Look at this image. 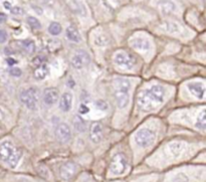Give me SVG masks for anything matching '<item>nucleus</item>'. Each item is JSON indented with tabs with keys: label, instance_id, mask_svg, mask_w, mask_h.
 <instances>
[{
	"label": "nucleus",
	"instance_id": "37",
	"mask_svg": "<svg viewBox=\"0 0 206 182\" xmlns=\"http://www.w3.org/2000/svg\"><path fill=\"white\" fill-rule=\"evenodd\" d=\"M6 18H7L6 14H5V13H2V12H0V23L5 22V21H6Z\"/></svg>",
	"mask_w": 206,
	"mask_h": 182
},
{
	"label": "nucleus",
	"instance_id": "12",
	"mask_svg": "<svg viewBox=\"0 0 206 182\" xmlns=\"http://www.w3.org/2000/svg\"><path fill=\"white\" fill-rule=\"evenodd\" d=\"M76 171V166L72 162H66L61 167V176L64 180L71 179Z\"/></svg>",
	"mask_w": 206,
	"mask_h": 182
},
{
	"label": "nucleus",
	"instance_id": "8",
	"mask_svg": "<svg viewBox=\"0 0 206 182\" xmlns=\"http://www.w3.org/2000/svg\"><path fill=\"white\" fill-rule=\"evenodd\" d=\"M127 160L123 154H116L110 164V170L115 175H121L127 169Z\"/></svg>",
	"mask_w": 206,
	"mask_h": 182
},
{
	"label": "nucleus",
	"instance_id": "28",
	"mask_svg": "<svg viewBox=\"0 0 206 182\" xmlns=\"http://www.w3.org/2000/svg\"><path fill=\"white\" fill-rule=\"evenodd\" d=\"M170 148L173 154H179L182 151V145L180 143H174L170 146Z\"/></svg>",
	"mask_w": 206,
	"mask_h": 182
},
{
	"label": "nucleus",
	"instance_id": "26",
	"mask_svg": "<svg viewBox=\"0 0 206 182\" xmlns=\"http://www.w3.org/2000/svg\"><path fill=\"white\" fill-rule=\"evenodd\" d=\"M165 30L171 33H176V32H179V27L177 24H175L173 22H166Z\"/></svg>",
	"mask_w": 206,
	"mask_h": 182
},
{
	"label": "nucleus",
	"instance_id": "18",
	"mask_svg": "<svg viewBox=\"0 0 206 182\" xmlns=\"http://www.w3.org/2000/svg\"><path fill=\"white\" fill-rule=\"evenodd\" d=\"M48 74L49 67L46 63H42V65L36 66V69L34 70V78L36 80H44Z\"/></svg>",
	"mask_w": 206,
	"mask_h": 182
},
{
	"label": "nucleus",
	"instance_id": "24",
	"mask_svg": "<svg viewBox=\"0 0 206 182\" xmlns=\"http://www.w3.org/2000/svg\"><path fill=\"white\" fill-rule=\"evenodd\" d=\"M62 25L58 22H51L50 25L48 26V31L50 34L53 35H57L62 32Z\"/></svg>",
	"mask_w": 206,
	"mask_h": 182
},
{
	"label": "nucleus",
	"instance_id": "5",
	"mask_svg": "<svg viewBox=\"0 0 206 182\" xmlns=\"http://www.w3.org/2000/svg\"><path fill=\"white\" fill-rule=\"evenodd\" d=\"M114 62L118 66L122 67V69L132 70L136 65V60L130 53L125 52H119L115 54Z\"/></svg>",
	"mask_w": 206,
	"mask_h": 182
},
{
	"label": "nucleus",
	"instance_id": "22",
	"mask_svg": "<svg viewBox=\"0 0 206 182\" xmlns=\"http://www.w3.org/2000/svg\"><path fill=\"white\" fill-rule=\"evenodd\" d=\"M72 123H74V127L76 131H79V132H84V131L85 130V121L81 119V117L80 116H75L74 118V121H72Z\"/></svg>",
	"mask_w": 206,
	"mask_h": 182
},
{
	"label": "nucleus",
	"instance_id": "20",
	"mask_svg": "<svg viewBox=\"0 0 206 182\" xmlns=\"http://www.w3.org/2000/svg\"><path fill=\"white\" fill-rule=\"evenodd\" d=\"M19 44L21 45V48L24 50H26V52L28 53H33L35 52V43H34L33 40H30V39L21 40L19 41Z\"/></svg>",
	"mask_w": 206,
	"mask_h": 182
},
{
	"label": "nucleus",
	"instance_id": "34",
	"mask_svg": "<svg viewBox=\"0 0 206 182\" xmlns=\"http://www.w3.org/2000/svg\"><path fill=\"white\" fill-rule=\"evenodd\" d=\"M89 111V107H87V106H85V105L81 104V105L80 106V108H79V112H80V114H87Z\"/></svg>",
	"mask_w": 206,
	"mask_h": 182
},
{
	"label": "nucleus",
	"instance_id": "14",
	"mask_svg": "<svg viewBox=\"0 0 206 182\" xmlns=\"http://www.w3.org/2000/svg\"><path fill=\"white\" fill-rule=\"evenodd\" d=\"M58 100V92L53 88H48L44 91L43 102L48 106L54 105Z\"/></svg>",
	"mask_w": 206,
	"mask_h": 182
},
{
	"label": "nucleus",
	"instance_id": "17",
	"mask_svg": "<svg viewBox=\"0 0 206 182\" xmlns=\"http://www.w3.org/2000/svg\"><path fill=\"white\" fill-rule=\"evenodd\" d=\"M72 105V95L71 93H64L62 94L61 102H59V108L63 112H68L71 109Z\"/></svg>",
	"mask_w": 206,
	"mask_h": 182
},
{
	"label": "nucleus",
	"instance_id": "23",
	"mask_svg": "<svg viewBox=\"0 0 206 182\" xmlns=\"http://www.w3.org/2000/svg\"><path fill=\"white\" fill-rule=\"evenodd\" d=\"M206 120H205V110L203 109L202 111L199 113L198 117H197V123H196V127L200 130H204L205 129V124H206Z\"/></svg>",
	"mask_w": 206,
	"mask_h": 182
},
{
	"label": "nucleus",
	"instance_id": "29",
	"mask_svg": "<svg viewBox=\"0 0 206 182\" xmlns=\"http://www.w3.org/2000/svg\"><path fill=\"white\" fill-rule=\"evenodd\" d=\"M96 107L97 109L98 110H102V111H106L107 109H108V105L105 101H102V100H98L96 102Z\"/></svg>",
	"mask_w": 206,
	"mask_h": 182
},
{
	"label": "nucleus",
	"instance_id": "35",
	"mask_svg": "<svg viewBox=\"0 0 206 182\" xmlns=\"http://www.w3.org/2000/svg\"><path fill=\"white\" fill-rule=\"evenodd\" d=\"M37 3L39 4H43V5H51V4L53 3L54 0H35Z\"/></svg>",
	"mask_w": 206,
	"mask_h": 182
},
{
	"label": "nucleus",
	"instance_id": "19",
	"mask_svg": "<svg viewBox=\"0 0 206 182\" xmlns=\"http://www.w3.org/2000/svg\"><path fill=\"white\" fill-rule=\"evenodd\" d=\"M66 37L71 41H74V42H80L81 40L79 30L75 26H72V25H71V26H68L66 28Z\"/></svg>",
	"mask_w": 206,
	"mask_h": 182
},
{
	"label": "nucleus",
	"instance_id": "16",
	"mask_svg": "<svg viewBox=\"0 0 206 182\" xmlns=\"http://www.w3.org/2000/svg\"><path fill=\"white\" fill-rule=\"evenodd\" d=\"M158 8L160 9V11L163 14L169 15L175 11L176 6L174 2H172L171 0H160L158 2Z\"/></svg>",
	"mask_w": 206,
	"mask_h": 182
},
{
	"label": "nucleus",
	"instance_id": "33",
	"mask_svg": "<svg viewBox=\"0 0 206 182\" xmlns=\"http://www.w3.org/2000/svg\"><path fill=\"white\" fill-rule=\"evenodd\" d=\"M7 39V33L3 30V29L0 28V43H3L5 42Z\"/></svg>",
	"mask_w": 206,
	"mask_h": 182
},
{
	"label": "nucleus",
	"instance_id": "4",
	"mask_svg": "<svg viewBox=\"0 0 206 182\" xmlns=\"http://www.w3.org/2000/svg\"><path fill=\"white\" fill-rule=\"evenodd\" d=\"M156 135L154 133V131L147 129V128H143L139 131H137L135 134V142L138 144L140 147H149L151 146L152 144L155 141Z\"/></svg>",
	"mask_w": 206,
	"mask_h": 182
},
{
	"label": "nucleus",
	"instance_id": "31",
	"mask_svg": "<svg viewBox=\"0 0 206 182\" xmlns=\"http://www.w3.org/2000/svg\"><path fill=\"white\" fill-rule=\"evenodd\" d=\"M9 74H10L11 75H13V77H20L21 74H22V71H21V70L18 69V67L12 66L11 69L9 70Z\"/></svg>",
	"mask_w": 206,
	"mask_h": 182
},
{
	"label": "nucleus",
	"instance_id": "9",
	"mask_svg": "<svg viewBox=\"0 0 206 182\" xmlns=\"http://www.w3.org/2000/svg\"><path fill=\"white\" fill-rule=\"evenodd\" d=\"M55 137L61 143H66L71 140V129L66 124L62 123L57 126L55 129Z\"/></svg>",
	"mask_w": 206,
	"mask_h": 182
},
{
	"label": "nucleus",
	"instance_id": "32",
	"mask_svg": "<svg viewBox=\"0 0 206 182\" xmlns=\"http://www.w3.org/2000/svg\"><path fill=\"white\" fill-rule=\"evenodd\" d=\"M95 41H96V44H97V45H106L107 43H108V40H107L105 37L102 36V35L98 36Z\"/></svg>",
	"mask_w": 206,
	"mask_h": 182
},
{
	"label": "nucleus",
	"instance_id": "11",
	"mask_svg": "<svg viewBox=\"0 0 206 182\" xmlns=\"http://www.w3.org/2000/svg\"><path fill=\"white\" fill-rule=\"evenodd\" d=\"M89 138L94 143H100L103 139V126L98 122H95L91 125Z\"/></svg>",
	"mask_w": 206,
	"mask_h": 182
},
{
	"label": "nucleus",
	"instance_id": "2",
	"mask_svg": "<svg viewBox=\"0 0 206 182\" xmlns=\"http://www.w3.org/2000/svg\"><path fill=\"white\" fill-rule=\"evenodd\" d=\"M130 90L131 83L129 80L124 78H118L114 82V95L120 109L126 108L130 102Z\"/></svg>",
	"mask_w": 206,
	"mask_h": 182
},
{
	"label": "nucleus",
	"instance_id": "13",
	"mask_svg": "<svg viewBox=\"0 0 206 182\" xmlns=\"http://www.w3.org/2000/svg\"><path fill=\"white\" fill-rule=\"evenodd\" d=\"M68 7H70V9L76 15H80V16L87 15V8H85V6L80 1H79V0H70V1H68Z\"/></svg>",
	"mask_w": 206,
	"mask_h": 182
},
{
	"label": "nucleus",
	"instance_id": "3",
	"mask_svg": "<svg viewBox=\"0 0 206 182\" xmlns=\"http://www.w3.org/2000/svg\"><path fill=\"white\" fill-rule=\"evenodd\" d=\"M22 157V153L9 141L0 144V160L5 162L11 168H15L19 160Z\"/></svg>",
	"mask_w": 206,
	"mask_h": 182
},
{
	"label": "nucleus",
	"instance_id": "36",
	"mask_svg": "<svg viewBox=\"0 0 206 182\" xmlns=\"http://www.w3.org/2000/svg\"><path fill=\"white\" fill-rule=\"evenodd\" d=\"M6 62H7V65L9 66H13L15 63L17 62L14 58H12V57H8V58H6Z\"/></svg>",
	"mask_w": 206,
	"mask_h": 182
},
{
	"label": "nucleus",
	"instance_id": "30",
	"mask_svg": "<svg viewBox=\"0 0 206 182\" xmlns=\"http://www.w3.org/2000/svg\"><path fill=\"white\" fill-rule=\"evenodd\" d=\"M10 11H11V13L14 15H23L24 14V10L19 6H15V7L10 8Z\"/></svg>",
	"mask_w": 206,
	"mask_h": 182
},
{
	"label": "nucleus",
	"instance_id": "10",
	"mask_svg": "<svg viewBox=\"0 0 206 182\" xmlns=\"http://www.w3.org/2000/svg\"><path fill=\"white\" fill-rule=\"evenodd\" d=\"M188 90L191 94L198 99H203L205 94V84L200 82H192L187 84Z\"/></svg>",
	"mask_w": 206,
	"mask_h": 182
},
{
	"label": "nucleus",
	"instance_id": "15",
	"mask_svg": "<svg viewBox=\"0 0 206 182\" xmlns=\"http://www.w3.org/2000/svg\"><path fill=\"white\" fill-rule=\"evenodd\" d=\"M131 45L139 52H147L150 48V41L142 37H136L131 41Z\"/></svg>",
	"mask_w": 206,
	"mask_h": 182
},
{
	"label": "nucleus",
	"instance_id": "1",
	"mask_svg": "<svg viewBox=\"0 0 206 182\" xmlns=\"http://www.w3.org/2000/svg\"><path fill=\"white\" fill-rule=\"evenodd\" d=\"M165 89L161 84H153L151 88L140 93L137 99V104L141 110L145 112H150L156 110L159 106L164 103Z\"/></svg>",
	"mask_w": 206,
	"mask_h": 182
},
{
	"label": "nucleus",
	"instance_id": "38",
	"mask_svg": "<svg viewBox=\"0 0 206 182\" xmlns=\"http://www.w3.org/2000/svg\"><path fill=\"white\" fill-rule=\"evenodd\" d=\"M3 5H4V7H5V8H7V9H10V8H11L10 3L8 2V1H5V2H4V3H3Z\"/></svg>",
	"mask_w": 206,
	"mask_h": 182
},
{
	"label": "nucleus",
	"instance_id": "25",
	"mask_svg": "<svg viewBox=\"0 0 206 182\" xmlns=\"http://www.w3.org/2000/svg\"><path fill=\"white\" fill-rule=\"evenodd\" d=\"M27 22L33 29H40L41 28L40 22L35 17H33V16H29V17L27 18Z\"/></svg>",
	"mask_w": 206,
	"mask_h": 182
},
{
	"label": "nucleus",
	"instance_id": "21",
	"mask_svg": "<svg viewBox=\"0 0 206 182\" xmlns=\"http://www.w3.org/2000/svg\"><path fill=\"white\" fill-rule=\"evenodd\" d=\"M46 48L50 52H57L58 49L62 48V42L58 39H48L46 42Z\"/></svg>",
	"mask_w": 206,
	"mask_h": 182
},
{
	"label": "nucleus",
	"instance_id": "6",
	"mask_svg": "<svg viewBox=\"0 0 206 182\" xmlns=\"http://www.w3.org/2000/svg\"><path fill=\"white\" fill-rule=\"evenodd\" d=\"M20 101L25 105L26 108L34 110L38 103V94L36 90L33 88L23 90L20 93Z\"/></svg>",
	"mask_w": 206,
	"mask_h": 182
},
{
	"label": "nucleus",
	"instance_id": "7",
	"mask_svg": "<svg viewBox=\"0 0 206 182\" xmlns=\"http://www.w3.org/2000/svg\"><path fill=\"white\" fill-rule=\"evenodd\" d=\"M91 62V57L89 54L85 52L83 49L76 50V52L71 56V63L75 69H84L85 66H87L89 63Z\"/></svg>",
	"mask_w": 206,
	"mask_h": 182
},
{
	"label": "nucleus",
	"instance_id": "27",
	"mask_svg": "<svg viewBox=\"0 0 206 182\" xmlns=\"http://www.w3.org/2000/svg\"><path fill=\"white\" fill-rule=\"evenodd\" d=\"M45 61H46V57L44 56H37L36 57L33 58L32 63L35 66H38L42 65V63H45Z\"/></svg>",
	"mask_w": 206,
	"mask_h": 182
}]
</instances>
